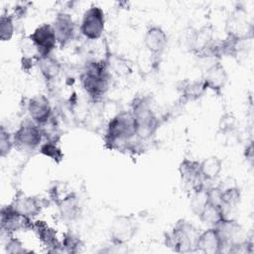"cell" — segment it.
Segmentation results:
<instances>
[{"label": "cell", "mask_w": 254, "mask_h": 254, "mask_svg": "<svg viewBox=\"0 0 254 254\" xmlns=\"http://www.w3.org/2000/svg\"><path fill=\"white\" fill-rule=\"evenodd\" d=\"M80 83L83 90L94 101L100 100L107 92L110 83V72L107 61H89L81 74Z\"/></svg>", "instance_id": "cell-1"}, {"label": "cell", "mask_w": 254, "mask_h": 254, "mask_svg": "<svg viewBox=\"0 0 254 254\" xmlns=\"http://www.w3.org/2000/svg\"><path fill=\"white\" fill-rule=\"evenodd\" d=\"M136 137L135 122L131 111H121L110 118L107 123L104 140L111 149L127 147Z\"/></svg>", "instance_id": "cell-2"}, {"label": "cell", "mask_w": 254, "mask_h": 254, "mask_svg": "<svg viewBox=\"0 0 254 254\" xmlns=\"http://www.w3.org/2000/svg\"><path fill=\"white\" fill-rule=\"evenodd\" d=\"M130 111L134 117L136 137L141 140L152 137L159 128L160 120L152 109L150 97H136L131 103Z\"/></svg>", "instance_id": "cell-3"}, {"label": "cell", "mask_w": 254, "mask_h": 254, "mask_svg": "<svg viewBox=\"0 0 254 254\" xmlns=\"http://www.w3.org/2000/svg\"><path fill=\"white\" fill-rule=\"evenodd\" d=\"M199 233L192 223L186 219H179L165 234V244L177 253L194 252Z\"/></svg>", "instance_id": "cell-4"}, {"label": "cell", "mask_w": 254, "mask_h": 254, "mask_svg": "<svg viewBox=\"0 0 254 254\" xmlns=\"http://www.w3.org/2000/svg\"><path fill=\"white\" fill-rule=\"evenodd\" d=\"M43 135L41 126L32 119H25L13 134L14 147L20 151H34L41 146Z\"/></svg>", "instance_id": "cell-5"}, {"label": "cell", "mask_w": 254, "mask_h": 254, "mask_svg": "<svg viewBox=\"0 0 254 254\" xmlns=\"http://www.w3.org/2000/svg\"><path fill=\"white\" fill-rule=\"evenodd\" d=\"M138 231V223L134 216L121 214L114 217L110 225L112 245L124 246L130 242Z\"/></svg>", "instance_id": "cell-6"}, {"label": "cell", "mask_w": 254, "mask_h": 254, "mask_svg": "<svg viewBox=\"0 0 254 254\" xmlns=\"http://www.w3.org/2000/svg\"><path fill=\"white\" fill-rule=\"evenodd\" d=\"M79 29L88 40L100 39L105 29V14L102 8L96 5L90 6L82 15Z\"/></svg>", "instance_id": "cell-7"}, {"label": "cell", "mask_w": 254, "mask_h": 254, "mask_svg": "<svg viewBox=\"0 0 254 254\" xmlns=\"http://www.w3.org/2000/svg\"><path fill=\"white\" fill-rule=\"evenodd\" d=\"M29 41L35 47L39 58L51 56L58 45L52 24H42L29 36Z\"/></svg>", "instance_id": "cell-8"}, {"label": "cell", "mask_w": 254, "mask_h": 254, "mask_svg": "<svg viewBox=\"0 0 254 254\" xmlns=\"http://www.w3.org/2000/svg\"><path fill=\"white\" fill-rule=\"evenodd\" d=\"M0 216L1 230L2 232L7 233V235H10L15 231L30 230L33 228L34 221L32 218L18 212L11 203L1 208Z\"/></svg>", "instance_id": "cell-9"}, {"label": "cell", "mask_w": 254, "mask_h": 254, "mask_svg": "<svg viewBox=\"0 0 254 254\" xmlns=\"http://www.w3.org/2000/svg\"><path fill=\"white\" fill-rule=\"evenodd\" d=\"M225 30L226 36L240 40H250L252 38L253 25L249 22L246 11L242 8H237L229 15Z\"/></svg>", "instance_id": "cell-10"}, {"label": "cell", "mask_w": 254, "mask_h": 254, "mask_svg": "<svg viewBox=\"0 0 254 254\" xmlns=\"http://www.w3.org/2000/svg\"><path fill=\"white\" fill-rule=\"evenodd\" d=\"M27 110L35 123L39 126H44L49 123L53 117V108L49 98L43 94H38L32 97L27 104Z\"/></svg>", "instance_id": "cell-11"}, {"label": "cell", "mask_w": 254, "mask_h": 254, "mask_svg": "<svg viewBox=\"0 0 254 254\" xmlns=\"http://www.w3.org/2000/svg\"><path fill=\"white\" fill-rule=\"evenodd\" d=\"M52 26L57 37L58 45L61 47L65 46L74 38L75 23L70 14L66 12H59L55 17Z\"/></svg>", "instance_id": "cell-12"}, {"label": "cell", "mask_w": 254, "mask_h": 254, "mask_svg": "<svg viewBox=\"0 0 254 254\" xmlns=\"http://www.w3.org/2000/svg\"><path fill=\"white\" fill-rule=\"evenodd\" d=\"M201 79L206 89H210L216 94H220L227 83L228 75L223 64L219 62H215L206 68Z\"/></svg>", "instance_id": "cell-13"}, {"label": "cell", "mask_w": 254, "mask_h": 254, "mask_svg": "<svg viewBox=\"0 0 254 254\" xmlns=\"http://www.w3.org/2000/svg\"><path fill=\"white\" fill-rule=\"evenodd\" d=\"M214 228L222 240L224 249L228 248L234 243L244 240L242 239L243 228L234 218H224L217 225H215Z\"/></svg>", "instance_id": "cell-14"}, {"label": "cell", "mask_w": 254, "mask_h": 254, "mask_svg": "<svg viewBox=\"0 0 254 254\" xmlns=\"http://www.w3.org/2000/svg\"><path fill=\"white\" fill-rule=\"evenodd\" d=\"M169 38L167 33L160 26H151L144 36V45L148 53L160 57L168 46Z\"/></svg>", "instance_id": "cell-15"}, {"label": "cell", "mask_w": 254, "mask_h": 254, "mask_svg": "<svg viewBox=\"0 0 254 254\" xmlns=\"http://www.w3.org/2000/svg\"><path fill=\"white\" fill-rule=\"evenodd\" d=\"M178 171L182 182L189 186L191 190L204 184L200 174V164L198 161L186 158L180 163Z\"/></svg>", "instance_id": "cell-16"}, {"label": "cell", "mask_w": 254, "mask_h": 254, "mask_svg": "<svg viewBox=\"0 0 254 254\" xmlns=\"http://www.w3.org/2000/svg\"><path fill=\"white\" fill-rule=\"evenodd\" d=\"M56 204L61 216L66 221H74L81 214L80 199L74 191L65 192Z\"/></svg>", "instance_id": "cell-17"}, {"label": "cell", "mask_w": 254, "mask_h": 254, "mask_svg": "<svg viewBox=\"0 0 254 254\" xmlns=\"http://www.w3.org/2000/svg\"><path fill=\"white\" fill-rule=\"evenodd\" d=\"M32 230L35 231L40 241L48 248L49 252H62L61 241L58 239L56 230L51 227L46 221L36 220L33 223Z\"/></svg>", "instance_id": "cell-18"}, {"label": "cell", "mask_w": 254, "mask_h": 254, "mask_svg": "<svg viewBox=\"0 0 254 254\" xmlns=\"http://www.w3.org/2000/svg\"><path fill=\"white\" fill-rule=\"evenodd\" d=\"M223 250L222 240L214 227H209L199 233L196 243V251L205 254H219L223 252Z\"/></svg>", "instance_id": "cell-19"}, {"label": "cell", "mask_w": 254, "mask_h": 254, "mask_svg": "<svg viewBox=\"0 0 254 254\" xmlns=\"http://www.w3.org/2000/svg\"><path fill=\"white\" fill-rule=\"evenodd\" d=\"M219 188V204L221 205L224 217L229 210L234 209L241 200V190L233 183L227 184V182H221L218 186Z\"/></svg>", "instance_id": "cell-20"}, {"label": "cell", "mask_w": 254, "mask_h": 254, "mask_svg": "<svg viewBox=\"0 0 254 254\" xmlns=\"http://www.w3.org/2000/svg\"><path fill=\"white\" fill-rule=\"evenodd\" d=\"M11 205L21 214L33 218L41 212L44 206V201L37 196L20 193L11 202Z\"/></svg>", "instance_id": "cell-21"}, {"label": "cell", "mask_w": 254, "mask_h": 254, "mask_svg": "<svg viewBox=\"0 0 254 254\" xmlns=\"http://www.w3.org/2000/svg\"><path fill=\"white\" fill-rule=\"evenodd\" d=\"M213 35H212V30L210 27L204 26L201 27L198 30H195L190 38V51L198 56L201 57L209 47V45L213 41Z\"/></svg>", "instance_id": "cell-22"}, {"label": "cell", "mask_w": 254, "mask_h": 254, "mask_svg": "<svg viewBox=\"0 0 254 254\" xmlns=\"http://www.w3.org/2000/svg\"><path fill=\"white\" fill-rule=\"evenodd\" d=\"M206 90L202 79H186L182 81L179 86L180 95L185 102L198 100L203 96Z\"/></svg>", "instance_id": "cell-23"}, {"label": "cell", "mask_w": 254, "mask_h": 254, "mask_svg": "<svg viewBox=\"0 0 254 254\" xmlns=\"http://www.w3.org/2000/svg\"><path fill=\"white\" fill-rule=\"evenodd\" d=\"M200 164V174L204 182L215 181L222 171V161L217 156H209L203 159Z\"/></svg>", "instance_id": "cell-24"}, {"label": "cell", "mask_w": 254, "mask_h": 254, "mask_svg": "<svg viewBox=\"0 0 254 254\" xmlns=\"http://www.w3.org/2000/svg\"><path fill=\"white\" fill-rule=\"evenodd\" d=\"M197 217L203 224L208 225L209 227H214L225 218L221 205L213 202H208Z\"/></svg>", "instance_id": "cell-25"}, {"label": "cell", "mask_w": 254, "mask_h": 254, "mask_svg": "<svg viewBox=\"0 0 254 254\" xmlns=\"http://www.w3.org/2000/svg\"><path fill=\"white\" fill-rule=\"evenodd\" d=\"M40 71L47 81L55 80L61 72V64L57 59L48 56L45 58H39L37 61Z\"/></svg>", "instance_id": "cell-26"}, {"label": "cell", "mask_w": 254, "mask_h": 254, "mask_svg": "<svg viewBox=\"0 0 254 254\" xmlns=\"http://www.w3.org/2000/svg\"><path fill=\"white\" fill-rule=\"evenodd\" d=\"M190 199V207L194 215H198L200 211L204 208V206L210 202L209 201V194H208V188L203 184L195 189H193Z\"/></svg>", "instance_id": "cell-27"}, {"label": "cell", "mask_w": 254, "mask_h": 254, "mask_svg": "<svg viewBox=\"0 0 254 254\" xmlns=\"http://www.w3.org/2000/svg\"><path fill=\"white\" fill-rule=\"evenodd\" d=\"M61 245H62V252L77 253L81 250L83 246V242L77 235L71 232H66L64 234L63 240L61 241Z\"/></svg>", "instance_id": "cell-28"}, {"label": "cell", "mask_w": 254, "mask_h": 254, "mask_svg": "<svg viewBox=\"0 0 254 254\" xmlns=\"http://www.w3.org/2000/svg\"><path fill=\"white\" fill-rule=\"evenodd\" d=\"M40 153L56 163H60L64 159V153L62 149L57 145L55 140H50L46 143L41 144Z\"/></svg>", "instance_id": "cell-29"}, {"label": "cell", "mask_w": 254, "mask_h": 254, "mask_svg": "<svg viewBox=\"0 0 254 254\" xmlns=\"http://www.w3.org/2000/svg\"><path fill=\"white\" fill-rule=\"evenodd\" d=\"M15 31L14 16L3 14L0 17V39L2 42H8L12 39Z\"/></svg>", "instance_id": "cell-30"}, {"label": "cell", "mask_w": 254, "mask_h": 254, "mask_svg": "<svg viewBox=\"0 0 254 254\" xmlns=\"http://www.w3.org/2000/svg\"><path fill=\"white\" fill-rule=\"evenodd\" d=\"M237 127V119L236 117L230 113H223L218 121V131L221 134H229L232 133Z\"/></svg>", "instance_id": "cell-31"}, {"label": "cell", "mask_w": 254, "mask_h": 254, "mask_svg": "<svg viewBox=\"0 0 254 254\" xmlns=\"http://www.w3.org/2000/svg\"><path fill=\"white\" fill-rule=\"evenodd\" d=\"M14 147V141H13V135L9 133V131L1 125L0 127V157L5 158L7 157L12 148Z\"/></svg>", "instance_id": "cell-32"}, {"label": "cell", "mask_w": 254, "mask_h": 254, "mask_svg": "<svg viewBox=\"0 0 254 254\" xmlns=\"http://www.w3.org/2000/svg\"><path fill=\"white\" fill-rule=\"evenodd\" d=\"M5 252L8 254H22L29 252L23 245V243L15 237H8L5 243Z\"/></svg>", "instance_id": "cell-33"}, {"label": "cell", "mask_w": 254, "mask_h": 254, "mask_svg": "<svg viewBox=\"0 0 254 254\" xmlns=\"http://www.w3.org/2000/svg\"><path fill=\"white\" fill-rule=\"evenodd\" d=\"M244 157L249 162L253 161V144H252V142L246 146V148L244 150Z\"/></svg>", "instance_id": "cell-34"}]
</instances>
